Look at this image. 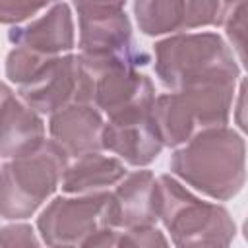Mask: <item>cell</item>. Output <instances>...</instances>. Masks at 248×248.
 <instances>
[{"mask_svg": "<svg viewBox=\"0 0 248 248\" xmlns=\"http://www.w3.org/2000/svg\"><path fill=\"white\" fill-rule=\"evenodd\" d=\"M138 27L147 37L219 25V0H134Z\"/></svg>", "mask_w": 248, "mask_h": 248, "instance_id": "9", "label": "cell"}, {"mask_svg": "<svg viewBox=\"0 0 248 248\" xmlns=\"http://www.w3.org/2000/svg\"><path fill=\"white\" fill-rule=\"evenodd\" d=\"M112 196V227L130 229L155 225L159 221L157 178L151 170L126 172L110 192Z\"/></svg>", "mask_w": 248, "mask_h": 248, "instance_id": "14", "label": "cell"}, {"mask_svg": "<svg viewBox=\"0 0 248 248\" xmlns=\"http://www.w3.org/2000/svg\"><path fill=\"white\" fill-rule=\"evenodd\" d=\"M170 172L196 192L225 202L234 198L246 180V145L242 136L225 126L198 132L174 147Z\"/></svg>", "mask_w": 248, "mask_h": 248, "instance_id": "1", "label": "cell"}, {"mask_svg": "<svg viewBox=\"0 0 248 248\" xmlns=\"http://www.w3.org/2000/svg\"><path fill=\"white\" fill-rule=\"evenodd\" d=\"M68 161L66 151L52 140L10 157L0 167V217L8 221L31 217L60 186Z\"/></svg>", "mask_w": 248, "mask_h": 248, "instance_id": "5", "label": "cell"}, {"mask_svg": "<svg viewBox=\"0 0 248 248\" xmlns=\"http://www.w3.org/2000/svg\"><path fill=\"white\" fill-rule=\"evenodd\" d=\"M159 221L174 246H229L236 234L231 213L190 192L174 174L157 176Z\"/></svg>", "mask_w": 248, "mask_h": 248, "instance_id": "4", "label": "cell"}, {"mask_svg": "<svg viewBox=\"0 0 248 248\" xmlns=\"http://www.w3.org/2000/svg\"><path fill=\"white\" fill-rule=\"evenodd\" d=\"M0 244L2 246H39L41 238L35 229L27 223H10L0 229Z\"/></svg>", "mask_w": 248, "mask_h": 248, "instance_id": "21", "label": "cell"}, {"mask_svg": "<svg viewBox=\"0 0 248 248\" xmlns=\"http://www.w3.org/2000/svg\"><path fill=\"white\" fill-rule=\"evenodd\" d=\"M105 227H112V196L107 190L58 196L37 219L41 242L46 246H85Z\"/></svg>", "mask_w": 248, "mask_h": 248, "instance_id": "7", "label": "cell"}, {"mask_svg": "<svg viewBox=\"0 0 248 248\" xmlns=\"http://www.w3.org/2000/svg\"><path fill=\"white\" fill-rule=\"evenodd\" d=\"M14 91H12V87L10 85H6L4 81H0V105L4 103V99L8 97V95H12Z\"/></svg>", "mask_w": 248, "mask_h": 248, "instance_id": "23", "label": "cell"}, {"mask_svg": "<svg viewBox=\"0 0 248 248\" xmlns=\"http://www.w3.org/2000/svg\"><path fill=\"white\" fill-rule=\"evenodd\" d=\"M219 25L225 27V35L229 41L227 45L232 48L236 60L242 64L244 62V39H246V4L227 14Z\"/></svg>", "mask_w": 248, "mask_h": 248, "instance_id": "20", "label": "cell"}, {"mask_svg": "<svg viewBox=\"0 0 248 248\" xmlns=\"http://www.w3.org/2000/svg\"><path fill=\"white\" fill-rule=\"evenodd\" d=\"M124 161L118 157L103 155L101 151H89L68 161L60 178V188L66 194H89L116 186L126 174Z\"/></svg>", "mask_w": 248, "mask_h": 248, "instance_id": "16", "label": "cell"}, {"mask_svg": "<svg viewBox=\"0 0 248 248\" xmlns=\"http://www.w3.org/2000/svg\"><path fill=\"white\" fill-rule=\"evenodd\" d=\"M43 116L16 93L0 105V157L10 159L37 149L45 141Z\"/></svg>", "mask_w": 248, "mask_h": 248, "instance_id": "15", "label": "cell"}, {"mask_svg": "<svg viewBox=\"0 0 248 248\" xmlns=\"http://www.w3.org/2000/svg\"><path fill=\"white\" fill-rule=\"evenodd\" d=\"M103 149L118 155L132 167L153 163L163 145L151 108H136L110 116L103 126Z\"/></svg>", "mask_w": 248, "mask_h": 248, "instance_id": "11", "label": "cell"}, {"mask_svg": "<svg viewBox=\"0 0 248 248\" xmlns=\"http://www.w3.org/2000/svg\"><path fill=\"white\" fill-rule=\"evenodd\" d=\"M58 0H0V23L17 25Z\"/></svg>", "mask_w": 248, "mask_h": 248, "instance_id": "18", "label": "cell"}, {"mask_svg": "<svg viewBox=\"0 0 248 248\" xmlns=\"http://www.w3.org/2000/svg\"><path fill=\"white\" fill-rule=\"evenodd\" d=\"M79 54L66 52L48 58L27 83L17 87V93L19 99L39 114H52L70 103H79Z\"/></svg>", "mask_w": 248, "mask_h": 248, "instance_id": "10", "label": "cell"}, {"mask_svg": "<svg viewBox=\"0 0 248 248\" xmlns=\"http://www.w3.org/2000/svg\"><path fill=\"white\" fill-rule=\"evenodd\" d=\"M78 14L95 12V10H108V8H124L126 0H72Z\"/></svg>", "mask_w": 248, "mask_h": 248, "instance_id": "22", "label": "cell"}, {"mask_svg": "<svg viewBox=\"0 0 248 248\" xmlns=\"http://www.w3.org/2000/svg\"><path fill=\"white\" fill-rule=\"evenodd\" d=\"M79 52L89 56L122 58L134 66L149 62L145 50H140L132 39V23L124 8H108L78 14Z\"/></svg>", "mask_w": 248, "mask_h": 248, "instance_id": "8", "label": "cell"}, {"mask_svg": "<svg viewBox=\"0 0 248 248\" xmlns=\"http://www.w3.org/2000/svg\"><path fill=\"white\" fill-rule=\"evenodd\" d=\"M153 54V70L170 91L240 79V64L232 48L217 33H174L157 41Z\"/></svg>", "mask_w": 248, "mask_h": 248, "instance_id": "2", "label": "cell"}, {"mask_svg": "<svg viewBox=\"0 0 248 248\" xmlns=\"http://www.w3.org/2000/svg\"><path fill=\"white\" fill-rule=\"evenodd\" d=\"M81 87L79 103L97 107L103 114L116 116L136 108H151L155 87L145 74L128 60L89 56L79 52Z\"/></svg>", "mask_w": 248, "mask_h": 248, "instance_id": "6", "label": "cell"}, {"mask_svg": "<svg viewBox=\"0 0 248 248\" xmlns=\"http://www.w3.org/2000/svg\"><path fill=\"white\" fill-rule=\"evenodd\" d=\"M169 238L155 227H130V229H118L116 232V246H136V248H153V246H167Z\"/></svg>", "mask_w": 248, "mask_h": 248, "instance_id": "19", "label": "cell"}, {"mask_svg": "<svg viewBox=\"0 0 248 248\" xmlns=\"http://www.w3.org/2000/svg\"><path fill=\"white\" fill-rule=\"evenodd\" d=\"M103 112L89 103H70L50 114L48 134L68 157L103 149Z\"/></svg>", "mask_w": 248, "mask_h": 248, "instance_id": "13", "label": "cell"}, {"mask_svg": "<svg viewBox=\"0 0 248 248\" xmlns=\"http://www.w3.org/2000/svg\"><path fill=\"white\" fill-rule=\"evenodd\" d=\"M48 58L52 56H45L23 46H14L6 56V78L19 87L27 83Z\"/></svg>", "mask_w": 248, "mask_h": 248, "instance_id": "17", "label": "cell"}, {"mask_svg": "<svg viewBox=\"0 0 248 248\" xmlns=\"http://www.w3.org/2000/svg\"><path fill=\"white\" fill-rule=\"evenodd\" d=\"M14 46H23L45 56H60L74 48V17L66 2L52 4L41 17L17 23L8 31Z\"/></svg>", "mask_w": 248, "mask_h": 248, "instance_id": "12", "label": "cell"}, {"mask_svg": "<svg viewBox=\"0 0 248 248\" xmlns=\"http://www.w3.org/2000/svg\"><path fill=\"white\" fill-rule=\"evenodd\" d=\"M236 97V81L200 83L155 97L151 114L165 147H178L202 130L225 126Z\"/></svg>", "mask_w": 248, "mask_h": 248, "instance_id": "3", "label": "cell"}]
</instances>
